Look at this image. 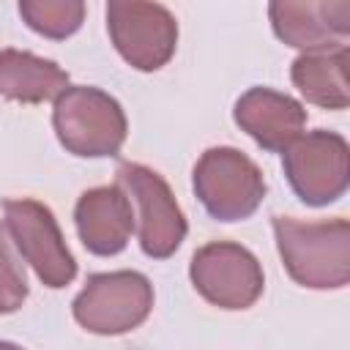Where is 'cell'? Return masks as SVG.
I'll use <instances>...</instances> for the list:
<instances>
[{
  "label": "cell",
  "instance_id": "obj_3",
  "mask_svg": "<svg viewBox=\"0 0 350 350\" xmlns=\"http://www.w3.org/2000/svg\"><path fill=\"white\" fill-rule=\"evenodd\" d=\"M194 191L219 221H238L257 211L265 197L260 167L235 148H211L194 167Z\"/></svg>",
  "mask_w": 350,
  "mask_h": 350
},
{
  "label": "cell",
  "instance_id": "obj_7",
  "mask_svg": "<svg viewBox=\"0 0 350 350\" xmlns=\"http://www.w3.org/2000/svg\"><path fill=\"white\" fill-rule=\"evenodd\" d=\"M107 30L120 57L139 71L161 68L178 44V22L159 3H107Z\"/></svg>",
  "mask_w": 350,
  "mask_h": 350
},
{
  "label": "cell",
  "instance_id": "obj_8",
  "mask_svg": "<svg viewBox=\"0 0 350 350\" xmlns=\"http://www.w3.org/2000/svg\"><path fill=\"white\" fill-rule=\"evenodd\" d=\"M118 186L137 205V232L142 252L153 260L170 257L186 238V219L167 180L142 164L126 161L118 167Z\"/></svg>",
  "mask_w": 350,
  "mask_h": 350
},
{
  "label": "cell",
  "instance_id": "obj_17",
  "mask_svg": "<svg viewBox=\"0 0 350 350\" xmlns=\"http://www.w3.org/2000/svg\"><path fill=\"white\" fill-rule=\"evenodd\" d=\"M0 350H22V347L14 345V342H0Z\"/></svg>",
  "mask_w": 350,
  "mask_h": 350
},
{
  "label": "cell",
  "instance_id": "obj_2",
  "mask_svg": "<svg viewBox=\"0 0 350 350\" xmlns=\"http://www.w3.org/2000/svg\"><path fill=\"white\" fill-rule=\"evenodd\" d=\"M52 123L60 145L85 159L115 156L129 129L120 104L109 93L88 85L66 88L55 98Z\"/></svg>",
  "mask_w": 350,
  "mask_h": 350
},
{
  "label": "cell",
  "instance_id": "obj_4",
  "mask_svg": "<svg viewBox=\"0 0 350 350\" xmlns=\"http://www.w3.org/2000/svg\"><path fill=\"white\" fill-rule=\"evenodd\" d=\"M153 309V287L137 271H109L88 279L74 298V320L101 336L134 331Z\"/></svg>",
  "mask_w": 350,
  "mask_h": 350
},
{
  "label": "cell",
  "instance_id": "obj_14",
  "mask_svg": "<svg viewBox=\"0 0 350 350\" xmlns=\"http://www.w3.org/2000/svg\"><path fill=\"white\" fill-rule=\"evenodd\" d=\"M290 77H293V85L298 88V93L309 104H317L325 109H345L350 104L347 46L304 52L293 63Z\"/></svg>",
  "mask_w": 350,
  "mask_h": 350
},
{
  "label": "cell",
  "instance_id": "obj_6",
  "mask_svg": "<svg viewBox=\"0 0 350 350\" xmlns=\"http://www.w3.org/2000/svg\"><path fill=\"white\" fill-rule=\"evenodd\" d=\"M5 232L16 243L25 262L36 271V276L46 287H66L77 276L74 254L68 252L63 232L52 216V211L36 200L19 197L3 202Z\"/></svg>",
  "mask_w": 350,
  "mask_h": 350
},
{
  "label": "cell",
  "instance_id": "obj_11",
  "mask_svg": "<svg viewBox=\"0 0 350 350\" xmlns=\"http://www.w3.org/2000/svg\"><path fill=\"white\" fill-rule=\"evenodd\" d=\"M74 221L88 252L98 257L118 254L134 232L131 200L118 183L88 189L74 208Z\"/></svg>",
  "mask_w": 350,
  "mask_h": 350
},
{
  "label": "cell",
  "instance_id": "obj_15",
  "mask_svg": "<svg viewBox=\"0 0 350 350\" xmlns=\"http://www.w3.org/2000/svg\"><path fill=\"white\" fill-rule=\"evenodd\" d=\"M19 14L38 36L68 38L79 30L85 19V5L79 0H22Z\"/></svg>",
  "mask_w": 350,
  "mask_h": 350
},
{
  "label": "cell",
  "instance_id": "obj_16",
  "mask_svg": "<svg viewBox=\"0 0 350 350\" xmlns=\"http://www.w3.org/2000/svg\"><path fill=\"white\" fill-rule=\"evenodd\" d=\"M27 298V282L19 260L11 252L5 224H0V314L16 312Z\"/></svg>",
  "mask_w": 350,
  "mask_h": 350
},
{
  "label": "cell",
  "instance_id": "obj_13",
  "mask_svg": "<svg viewBox=\"0 0 350 350\" xmlns=\"http://www.w3.org/2000/svg\"><path fill=\"white\" fill-rule=\"evenodd\" d=\"M68 88V74L33 52L0 49V96L25 104L57 98Z\"/></svg>",
  "mask_w": 350,
  "mask_h": 350
},
{
  "label": "cell",
  "instance_id": "obj_9",
  "mask_svg": "<svg viewBox=\"0 0 350 350\" xmlns=\"http://www.w3.org/2000/svg\"><path fill=\"white\" fill-rule=\"evenodd\" d=\"M189 276L197 293L219 309H249L265 284L257 257L230 241H213L197 249Z\"/></svg>",
  "mask_w": 350,
  "mask_h": 350
},
{
  "label": "cell",
  "instance_id": "obj_10",
  "mask_svg": "<svg viewBox=\"0 0 350 350\" xmlns=\"http://www.w3.org/2000/svg\"><path fill=\"white\" fill-rule=\"evenodd\" d=\"M273 33L304 52L339 49L350 33V3L276 0L268 5Z\"/></svg>",
  "mask_w": 350,
  "mask_h": 350
},
{
  "label": "cell",
  "instance_id": "obj_12",
  "mask_svg": "<svg viewBox=\"0 0 350 350\" xmlns=\"http://www.w3.org/2000/svg\"><path fill=\"white\" fill-rule=\"evenodd\" d=\"M235 123L265 150L284 153L306 126V109L287 93L252 88L235 101Z\"/></svg>",
  "mask_w": 350,
  "mask_h": 350
},
{
  "label": "cell",
  "instance_id": "obj_1",
  "mask_svg": "<svg viewBox=\"0 0 350 350\" xmlns=\"http://www.w3.org/2000/svg\"><path fill=\"white\" fill-rule=\"evenodd\" d=\"M276 246L287 273L312 290H336L350 279V224L347 219L298 221L273 216Z\"/></svg>",
  "mask_w": 350,
  "mask_h": 350
},
{
  "label": "cell",
  "instance_id": "obj_5",
  "mask_svg": "<svg viewBox=\"0 0 350 350\" xmlns=\"http://www.w3.org/2000/svg\"><path fill=\"white\" fill-rule=\"evenodd\" d=\"M282 156L284 175L306 205H328L347 191L350 150L342 134L325 129L301 134Z\"/></svg>",
  "mask_w": 350,
  "mask_h": 350
}]
</instances>
